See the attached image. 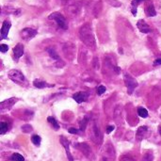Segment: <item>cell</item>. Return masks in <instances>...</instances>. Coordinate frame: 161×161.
I'll return each instance as SVG.
<instances>
[{"label": "cell", "mask_w": 161, "mask_h": 161, "mask_svg": "<svg viewBox=\"0 0 161 161\" xmlns=\"http://www.w3.org/2000/svg\"><path fill=\"white\" fill-rule=\"evenodd\" d=\"M41 140V137L38 136V135H34V136H32V138H31V141H32L33 144H35L36 146H40Z\"/></svg>", "instance_id": "22"}, {"label": "cell", "mask_w": 161, "mask_h": 161, "mask_svg": "<svg viewBox=\"0 0 161 161\" xmlns=\"http://www.w3.org/2000/svg\"><path fill=\"white\" fill-rule=\"evenodd\" d=\"M160 118H161V117H160Z\"/></svg>", "instance_id": "32"}, {"label": "cell", "mask_w": 161, "mask_h": 161, "mask_svg": "<svg viewBox=\"0 0 161 161\" xmlns=\"http://www.w3.org/2000/svg\"><path fill=\"white\" fill-rule=\"evenodd\" d=\"M77 148L78 150H80L84 154V155L87 156V157H91V155L92 154L91 148L89 147V145H88L87 143H77Z\"/></svg>", "instance_id": "6"}, {"label": "cell", "mask_w": 161, "mask_h": 161, "mask_svg": "<svg viewBox=\"0 0 161 161\" xmlns=\"http://www.w3.org/2000/svg\"><path fill=\"white\" fill-rule=\"evenodd\" d=\"M113 130H114V126H113V125H108V126L107 127V133L109 134V133L112 132Z\"/></svg>", "instance_id": "29"}, {"label": "cell", "mask_w": 161, "mask_h": 161, "mask_svg": "<svg viewBox=\"0 0 161 161\" xmlns=\"http://www.w3.org/2000/svg\"><path fill=\"white\" fill-rule=\"evenodd\" d=\"M124 83H125V86L127 88V92L129 94H132L134 90L136 89V88L138 87V82L137 80L131 77L129 74H127V73H125V74L124 75Z\"/></svg>", "instance_id": "1"}, {"label": "cell", "mask_w": 161, "mask_h": 161, "mask_svg": "<svg viewBox=\"0 0 161 161\" xmlns=\"http://www.w3.org/2000/svg\"><path fill=\"white\" fill-rule=\"evenodd\" d=\"M148 133V127L147 126H141L138 129V132H137V139L141 140L142 139L145 138V136L147 135Z\"/></svg>", "instance_id": "14"}, {"label": "cell", "mask_w": 161, "mask_h": 161, "mask_svg": "<svg viewBox=\"0 0 161 161\" xmlns=\"http://www.w3.org/2000/svg\"><path fill=\"white\" fill-rule=\"evenodd\" d=\"M138 114H139V116L141 117V118H147L148 117V111L146 110V108H144L142 107H139L138 108Z\"/></svg>", "instance_id": "17"}, {"label": "cell", "mask_w": 161, "mask_h": 161, "mask_svg": "<svg viewBox=\"0 0 161 161\" xmlns=\"http://www.w3.org/2000/svg\"><path fill=\"white\" fill-rule=\"evenodd\" d=\"M88 97H89V93H87L85 92H77L73 95V98H74L75 101H77V103H78V104L83 103L84 101L87 100Z\"/></svg>", "instance_id": "10"}, {"label": "cell", "mask_w": 161, "mask_h": 161, "mask_svg": "<svg viewBox=\"0 0 161 161\" xmlns=\"http://www.w3.org/2000/svg\"><path fill=\"white\" fill-rule=\"evenodd\" d=\"M153 159H154L153 155L150 154V153H148V154H146V155L143 156V158H142L141 161H153Z\"/></svg>", "instance_id": "25"}, {"label": "cell", "mask_w": 161, "mask_h": 161, "mask_svg": "<svg viewBox=\"0 0 161 161\" xmlns=\"http://www.w3.org/2000/svg\"><path fill=\"white\" fill-rule=\"evenodd\" d=\"M48 18L50 20H54L58 26L63 28V29H66L68 27L67 22H66L65 18L62 16V14H61L60 12H54V13H52L51 15L48 16Z\"/></svg>", "instance_id": "4"}, {"label": "cell", "mask_w": 161, "mask_h": 161, "mask_svg": "<svg viewBox=\"0 0 161 161\" xmlns=\"http://www.w3.org/2000/svg\"><path fill=\"white\" fill-rule=\"evenodd\" d=\"M145 13H146V15H147L148 17H154V16L156 15V11H155V7H154L153 4L150 3L149 5L146 6V8H145Z\"/></svg>", "instance_id": "15"}, {"label": "cell", "mask_w": 161, "mask_h": 161, "mask_svg": "<svg viewBox=\"0 0 161 161\" xmlns=\"http://www.w3.org/2000/svg\"><path fill=\"white\" fill-rule=\"evenodd\" d=\"M33 85L38 88V89H45V88H50V87H54V85H50L47 84L45 81H43L41 79H36L33 82Z\"/></svg>", "instance_id": "13"}, {"label": "cell", "mask_w": 161, "mask_h": 161, "mask_svg": "<svg viewBox=\"0 0 161 161\" xmlns=\"http://www.w3.org/2000/svg\"><path fill=\"white\" fill-rule=\"evenodd\" d=\"M8 50H9V46L5 45V43H1V45H0V51L2 53H6Z\"/></svg>", "instance_id": "27"}, {"label": "cell", "mask_w": 161, "mask_h": 161, "mask_svg": "<svg viewBox=\"0 0 161 161\" xmlns=\"http://www.w3.org/2000/svg\"><path fill=\"white\" fill-rule=\"evenodd\" d=\"M47 51H48V54L50 55V57H51L52 58H54L55 61H60V57L57 56V52H56L53 48H48Z\"/></svg>", "instance_id": "20"}, {"label": "cell", "mask_w": 161, "mask_h": 161, "mask_svg": "<svg viewBox=\"0 0 161 161\" xmlns=\"http://www.w3.org/2000/svg\"><path fill=\"white\" fill-rule=\"evenodd\" d=\"M16 98H10L7 99L3 102H1V111L3 112L4 110H9L11 108V107L16 103Z\"/></svg>", "instance_id": "7"}, {"label": "cell", "mask_w": 161, "mask_h": 161, "mask_svg": "<svg viewBox=\"0 0 161 161\" xmlns=\"http://www.w3.org/2000/svg\"><path fill=\"white\" fill-rule=\"evenodd\" d=\"M22 130L25 133H30L32 131V126L30 124H25L22 126Z\"/></svg>", "instance_id": "24"}, {"label": "cell", "mask_w": 161, "mask_h": 161, "mask_svg": "<svg viewBox=\"0 0 161 161\" xmlns=\"http://www.w3.org/2000/svg\"><path fill=\"white\" fill-rule=\"evenodd\" d=\"M155 65H161V58H157V60L154 62Z\"/></svg>", "instance_id": "30"}, {"label": "cell", "mask_w": 161, "mask_h": 161, "mask_svg": "<svg viewBox=\"0 0 161 161\" xmlns=\"http://www.w3.org/2000/svg\"><path fill=\"white\" fill-rule=\"evenodd\" d=\"M9 77L17 84H25L26 83V78L25 76L18 70H11L9 72Z\"/></svg>", "instance_id": "3"}, {"label": "cell", "mask_w": 161, "mask_h": 161, "mask_svg": "<svg viewBox=\"0 0 161 161\" xmlns=\"http://www.w3.org/2000/svg\"><path fill=\"white\" fill-rule=\"evenodd\" d=\"M23 55H24V46L21 43H18V45H16L15 47L13 48V57L15 61H18V60Z\"/></svg>", "instance_id": "8"}, {"label": "cell", "mask_w": 161, "mask_h": 161, "mask_svg": "<svg viewBox=\"0 0 161 161\" xmlns=\"http://www.w3.org/2000/svg\"><path fill=\"white\" fill-rule=\"evenodd\" d=\"M10 26H11V24L10 21H5L3 23V26L1 28V39H6L8 37Z\"/></svg>", "instance_id": "12"}, {"label": "cell", "mask_w": 161, "mask_h": 161, "mask_svg": "<svg viewBox=\"0 0 161 161\" xmlns=\"http://www.w3.org/2000/svg\"><path fill=\"white\" fill-rule=\"evenodd\" d=\"M11 159L13 161H25V158L23 155H21L20 154H13L11 155Z\"/></svg>", "instance_id": "23"}, {"label": "cell", "mask_w": 161, "mask_h": 161, "mask_svg": "<svg viewBox=\"0 0 161 161\" xmlns=\"http://www.w3.org/2000/svg\"><path fill=\"white\" fill-rule=\"evenodd\" d=\"M68 131H69L70 134H79V131H81V130H77L76 128H69Z\"/></svg>", "instance_id": "28"}, {"label": "cell", "mask_w": 161, "mask_h": 161, "mask_svg": "<svg viewBox=\"0 0 161 161\" xmlns=\"http://www.w3.org/2000/svg\"><path fill=\"white\" fill-rule=\"evenodd\" d=\"M88 124H89V119H88V117L85 116L83 120L80 122V130L81 131H85L86 127L88 126Z\"/></svg>", "instance_id": "19"}, {"label": "cell", "mask_w": 161, "mask_h": 161, "mask_svg": "<svg viewBox=\"0 0 161 161\" xmlns=\"http://www.w3.org/2000/svg\"><path fill=\"white\" fill-rule=\"evenodd\" d=\"M47 121L50 123V124L54 127V129H56V130H57L58 128H60V124H57V122L54 119V118H52V117H48L47 118Z\"/></svg>", "instance_id": "21"}, {"label": "cell", "mask_w": 161, "mask_h": 161, "mask_svg": "<svg viewBox=\"0 0 161 161\" xmlns=\"http://www.w3.org/2000/svg\"><path fill=\"white\" fill-rule=\"evenodd\" d=\"M159 133H160V135H161V126H159Z\"/></svg>", "instance_id": "31"}, {"label": "cell", "mask_w": 161, "mask_h": 161, "mask_svg": "<svg viewBox=\"0 0 161 161\" xmlns=\"http://www.w3.org/2000/svg\"><path fill=\"white\" fill-rule=\"evenodd\" d=\"M61 143L63 145L64 149L66 150V153H67V156H68V159L69 161H74V158H73L72 155H71V152H70V141L65 139L64 137H61Z\"/></svg>", "instance_id": "9"}, {"label": "cell", "mask_w": 161, "mask_h": 161, "mask_svg": "<svg viewBox=\"0 0 161 161\" xmlns=\"http://www.w3.org/2000/svg\"><path fill=\"white\" fill-rule=\"evenodd\" d=\"M137 26H138V28L139 29V31L142 32V33H149V32H151L150 26L147 25V23H146L144 20H139V21H138Z\"/></svg>", "instance_id": "11"}, {"label": "cell", "mask_w": 161, "mask_h": 161, "mask_svg": "<svg viewBox=\"0 0 161 161\" xmlns=\"http://www.w3.org/2000/svg\"><path fill=\"white\" fill-rule=\"evenodd\" d=\"M106 87L105 86H103V85H101V86H99L98 87V89H97V92H98V94L99 95H102V94H103L105 92H106Z\"/></svg>", "instance_id": "26"}, {"label": "cell", "mask_w": 161, "mask_h": 161, "mask_svg": "<svg viewBox=\"0 0 161 161\" xmlns=\"http://www.w3.org/2000/svg\"><path fill=\"white\" fill-rule=\"evenodd\" d=\"M143 1H144V0H132V2H131L132 10H131V11H132V13H133L134 16L137 15V8H138V6H139L141 2H143Z\"/></svg>", "instance_id": "16"}, {"label": "cell", "mask_w": 161, "mask_h": 161, "mask_svg": "<svg viewBox=\"0 0 161 161\" xmlns=\"http://www.w3.org/2000/svg\"><path fill=\"white\" fill-rule=\"evenodd\" d=\"M8 129H9L8 124L5 123V122H1V124H0V134H1V135L6 134Z\"/></svg>", "instance_id": "18"}, {"label": "cell", "mask_w": 161, "mask_h": 161, "mask_svg": "<svg viewBox=\"0 0 161 161\" xmlns=\"http://www.w3.org/2000/svg\"><path fill=\"white\" fill-rule=\"evenodd\" d=\"M102 155H103V161H114L115 152L112 144L108 143L103 148V152H102Z\"/></svg>", "instance_id": "2"}, {"label": "cell", "mask_w": 161, "mask_h": 161, "mask_svg": "<svg viewBox=\"0 0 161 161\" xmlns=\"http://www.w3.org/2000/svg\"><path fill=\"white\" fill-rule=\"evenodd\" d=\"M37 33L38 32H37L36 29L26 27V28H24L21 31V36L25 41H29V40L33 39L37 35Z\"/></svg>", "instance_id": "5"}]
</instances>
